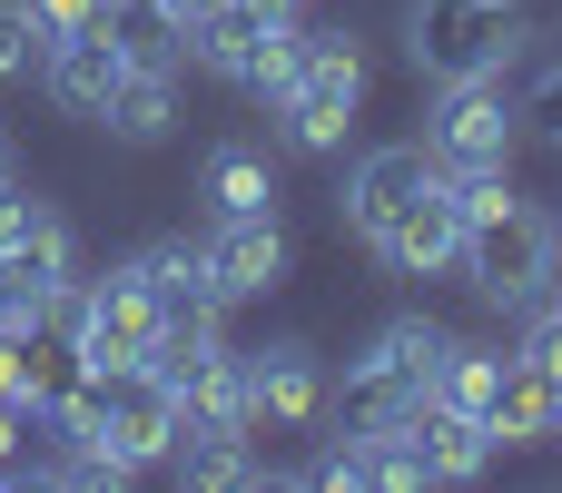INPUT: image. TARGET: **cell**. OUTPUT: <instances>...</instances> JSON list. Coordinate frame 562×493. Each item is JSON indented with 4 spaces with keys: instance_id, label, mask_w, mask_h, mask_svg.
<instances>
[{
    "instance_id": "3957f363",
    "label": "cell",
    "mask_w": 562,
    "mask_h": 493,
    "mask_svg": "<svg viewBox=\"0 0 562 493\" xmlns=\"http://www.w3.org/2000/svg\"><path fill=\"white\" fill-rule=\"evenodd\" d=\"M405 49H415L425 79L514 69V49H524V10H514V0H415V10H405Z\"/></svg>"
},
{
    "instance_id": "484cf974",
    "label": "cell",
    "mask_w": 562,
    "mask_h": 493,
    "mask_svg": "<svg viewBox=\"0 0 562 493\" xmlns=\"http://www.w3.org/2000/svg\"><path fill=\"white\" fill-rule=\"evenodd\" d=\"M30 445H40V435H30V415H20V405H0V484L30 464Z\"/></svg>"
},
{
    "instance_id": "9a60e30c",
    "label": "cell",
    "mask_w": 562,
    "mask_h": 493,
    "mask_svg": "<svg viewBox=\"0 0 562 493\" xmlns=\"http://www.w3.org/2000/svg\"><path fill=\"white\" fill-rule=\"evenodd\" d=\"M375 257H385L395 277H464V217H454V198L435 188V198H425V208H415Z\"/></svg>"
},
{
    "instance_id": "d6986e66",
    "label": "cell",
    "mask_w": 562,
    "mask_h": 493,
    "mask_svg": "<svg viewBox=\"0 0 562 493\" xmlns=\"http://www.w3.org/2000/svg\"><path fill=\"white\" fill-rule=\"evenodd\" d=\"M207 208H217V217H267V208H277V168H267V148H247V138L207 148Z\"/></svg>"
},
{
    "instance_id": "9c48e42d",
    "label": "cell",
    "mask_w": 562,
    "mask_h": 493,
    "mask_svg": "<svg viewBox=\"0 0 562 493\" xmlns=\"http://www.w3.org/2000/svg\"><path fill=\"white\" fill-rule=\"evenodd\" d=\"M0 287H20V296H69L79 287V237H69V217L59 208H40V198H0Z\"/></svg>"
},
{
    "instance_id": "7c38bea8",
    "label": "cell",
    "mask_w": 562,
    "mask_h": 493,
    "mask_svg": "<svg viewBox=\"0 0 562 493\" xmlns=\"http://www.w3.org/2000/svg\"><path fill=\"white\" fill-rule=\"evenodd\" d=\"M198 247H207L217 306H247V296H277V287H286V227H277V208H267V217H217Z\"/></svg>"
},
{
    "instance_id": "5bb4252c",
    "label": "cell",
    "mask_w": 562,
    "mask_h": 493,
    "mask_svg": "<svg viewBox=\"0 0 562 493\" xmlns=\"http://www.w3.org/2000/svg\"><path fill=\"white\" fill-rule=\"evenodd\" d=\"M277 20H296V10H277V0H217V10L188 30V59L247 89V59L267 49V30H277Z\"/></svg>"
},
{
    "instance_id": "f546056e",
    "label": "cell",
    "mask_w": 562,
    "mask_h": 493,
    "mask_svg": "<svg viewBox=\"0 0 562 493\" xmlns=\"http://www.w3.org/2000/svg\"><path fill=\"white\" fill-rule=\"evenodd\" d=\"M553 316H562V306H553Z\"/></svg>"
},
{
    "instance_id": "ba28073f",
    "label": "cell",
    "mask_w": 562,
    "mask_h": 493,
    "mask_svg": "<svg viewBox=\"0 0 562 493\" xmlns=\"http://www.w3.org/2000/svg\"><path fill=\"white\" fill-rule=\"evenodd\" d=\"M435 188H445V158H435V148H366V158L346 168V227H356L366 247H385Z\"/></svg>"
},
{
    "instance_id": "603a6c76",
    "label": "cell",
    "mask_w": 562,
    "mask_h": 493,
    "mask_svg": "<svg viewBox=\"0 0 562 493\" xmlns=\"http://www.w3.org/2000/svg\"><path fill=\"white\" fill-rule=\"evenodd\" d=\"M40 40H79V30H109V0H30Z\"/></svg>"
},
{
    "instance_id": "cb8c5ba5",
    "label": "cell",
    "mask_w": 562,
    "mask_h": 493,
    "mask_svg": "<svg viewBox=\"0 0 562 493\" xmlns=\"http://www.w3.org/2000/svg\"><path fill=\"white\" fill-rule=\"evenodd\" d=\"M524 366L543 376V395H553V435H562V316H543V326L524 336Z\"/></svg>"
},
{
    "instance_id": "ac0fdd59",
    "label": "cell",
    "mask_w": 562,
    "mask_h": 493,
    "mask_svg": "<svg viewBox=\"0 0 562 493\" xmlns=\"http://www.w3.org/2000/svg\"><path fill=\"white\" fill-rule=\"evenodd\" d=\"M484 435H494V455L504 445H562L553 435V395H543V376L514 356L504 366V385H494V405H484Z\"/></svg>"
},
{
    "instance_id": "44dd1931",
    "label": "cell",
    "mask_w": 562,
    "mask_h": 493,
    "mask_svg": "<svg viewBox=\"0 0 562 493\" xmlns=\"http://www.w3.org/2000/svg\"><path fill=\"white\" fill-rule=\"evenodd\" d=\"M296 59H306V10H296V20H277V30H267V49H257V59H247V99H257V109H277V99H286V89H296Z\"/></svg>"
},
{
    "instance_id": "7402d4cb",
    "label": "cell",
    "mask_w": 562,
    "mask_h": 493,
    "mask_svg": "<svg viewBox=\"0 0 562 493\" xmlns=\"http://www.w3.org/2000/svg\"><path fill=\"white\" fill-rule=\"evenodd\" d=\"M40 59H49V40H40L30 0H0V89H10V79H30Z\"/></svg>"
},
{
    "instance_id": "277c9868",
    "label": "cell",
    "mask_w": 562,
    "mask_h": 493,
    "mask_svg": "<svg viewBox=\"0 0 562 493\" xmlns=\"http://www.w3.org/2000/svg\"><path fill=\"white\" fill-rule=\"evenodd\" d=\"M356 109H366V49H356V30H306V59H296V89L277 99V119H286V148H346V128H356Z\"/></svg>"
},
{
    "instance_id": "d4e9b609",
    "label": "cell",
    "mask_w": 562,
    "mask_h": 493,
    "mask_svg": "<svg viewBox=\"0 0 562 493\" xmlns=\"http://www.w3.org/2000/svg\"><path fill=\"white\" fill-rule=\"evenodd\" d=\"M524 128H533L543 148H562V69H543V79H533V99H524Z\"/></svg>"
},
{
    "instance_id": "30bf717a",
    "label": "cell",
    "mask_w": 562,
    "mask_h": 493,
    "mask_svg": "<svg viewBox=\"0 0 562 493\" xmlns=\"http://www.w3.org/2000/svg\"><path fill=\"white\" fill-rule=\"evenodd\" d=\"M326 415V366L316 346H257L247 356V435H306Z\"/></svg>"
},
{
    "instance_id": "4fadbf2b",
    "label": "cell",
    "mask_w": 562,
    "mask_h": 493,
    "mask_svg": "<svg viewBox=\"0 0 562 493\" xmlns=\"http://www.w3.org/2000/svg\"><path fill=\"white\" fill-rule=\"evenodd\" d=\"M40 79H49V99H59L69 119H99V109L119 99V79H128V49H119L109 30H79V40H49Z\"/></svg>"
},
{
    "instance_id": "2e32d148",
    "label": "cell",
    "mask_w": 562,
    "mask_h": 493,
    "mask_svg": "<svg viewBox=\"0 0 562 493\" xmlns=\"http://www.w3.org/2000/svg\"><path fill=\"white\" fill-rule=\"evenodd\" d=\"M128 267H138V287L158 296V316H168V326H198V316H217V287H207V247L168 237V247H148V257H128Z\"/></svg>"
},
{
    "instance_id": "f1b7e54d",
    "label": "cell",
    "mask_w": 562,
    "mask_h": 493,
    "mask_svg": "<svg viewBox=\"0 0 562 493\" xmlns=\"http://www.w3.org/2000/svg\"><path fill=\"white\" fill-rule=\"evenodd\" d=\"M553 237H562V217H553Z\"/></svg>"
},
{
    "instance_id": "5b68a950",
    "label": "cell",
    "mask_w": 562,
    "mask_h": 493,
    "mask_svg": "<svg viewBox=\"0 0 562 493\" xmlns=\"http://www.w3.org/2000/svg\"><path fill=\"white\" fill-rule=\"evenodd\" d=\"M148 366H158V385L178 395V425H227V435H247V346H227L217 316L168 326Z\"/></svg>"
},
{
    "instance_id": "4316f807",
    "label": "cell",
    "mask_w": 562,
    "mask_h": 493,
    "mask_svg": "<svg viewBox=\"0 0 562 493\" xmlns=\"http://www.w3.org/2000/svg\"><path fill=\"white\" fill-rule=\"evenodd\" d=\"M20 188V148H10V128H0V198Z\"/></svg>"
},
{
    "instance_id": "52a82bcc",
    "label": "cell",
    "mask_w": 562,
    "mask_h": 493,
    "mask_svg": "<svg viewBox=\"0 0 562 493\" xmlns=\"http://www.w3.org/2000/svg\"><path fill=\"white\" fill-rule=\"evenodd\" d=\"M524 138V109L504 99V69H474V79H435V119H425V148L445 168H474V158H514Z\"/></svg>"
},
{
    "instance_id": "7a4b0ae2",
    "label": "cell",
    "mask_w": 562,
    "mask_h": 493,
    "mask_svg": "<svg viewBox=\"0 0 562 493\" xmlns=\"http://www.w3.org/2000/svg\"><path fill=\"white\" fill-rule=\"evenodd\" d=\"M562 277V237L543 208L504 198L484 217H464V287L494 296V306H543V287Z\"/></svg>"
},
{
    "instance_id": "e0dca14e",
    "label": "cell",
    "mask_w": 562,
    "mask_h": 493,
    "mask_svg": "<svg viewBox=\"0 0 562 493\" xmlns=\"http://www.w3.org/2000/svg\"><path fill=\"white\" fill-rule=\"evenodd\" d=\"M168 119H178V69H138V59H128V79H119V99L99 109V128L128 138V148H148V138H168Z\"/></svg>"
},
{
    "instance_id": "ffe728a7",
    "label": "cell",
    "mask_w": 562,
    "mask_h": 493,
    "mask_svg": "<svg viewBox=\"0 0 562 493\" xmlns=\"http://www.w3.org/2000/svg\"><path fill=\"white\" fill-rule=\"evenodd\" d=\"M504 366H514L504 346H454V336H445V366H435V395H445L454 415H474V425H484V405H494Z\"/></svg>"
},
{
    "instance_id": "83f0119b",
    "label": "cell",
    "mask_w": 562,
    "mask_h": 493,
    "mask_svg": "<svg viewBox=\"0 0 562 493\" xmlns=\"http://www.w3.org/2000/svg\"><path fill=\"white\" fill-rule=\"evenodd\" d=\"M277 10H306V0H277Z\"/></svg>"
},
{
    "instance_id": "8992f818",
    "label": "cell",
    "mask_w": 562,
    "mask_h": 493,
    "mask_svg": "<svg viewBox=\"0 0 562 493\" xmlns=\"http://www.w3.org/2000/svg\"><path fill=\"white\" fill-rule=\"evenodd\" d=\"M435 366H445V336L425 326V316H405V326H385L356 366H346V425H395L415 395H435Z\"/></svg>"
},
{
    "instance_id": "8fae6325",
    "label": "cell",
    "mask_w": 562,
    "mask_h": 493,
    "mask_svg": "<svg viewBox=\"0 0 562 493\" xmlns=\"http://www.w3.org/2000/svg\"><path fill=\"white\" fill-rule=\"evenodd\" d=\"M375 435H395L425 484H474V474L494 464V435H484L474 415H454L445 395H415V405H405L395 425H375Z\"/></svg>"
},
{
    "instance_id": "6da1fadb",
    "label": "cell",
    "mask_w": 562,
    "mask_h": 493,
    "mask_svg": "<svg viewBox=\"0 0 562 493\" xmlns=\"http://www.w3.org/2000/svg\"><path fill=\"white\" fill-rule=\"evenodd\" d=\"M158 336H168V316H158V296L138 287V267L79 277V287L59 296V346H69L79 376H99V366H148Z\"/></svg>"
}]
</instances>
